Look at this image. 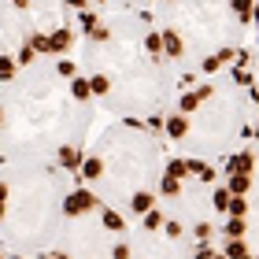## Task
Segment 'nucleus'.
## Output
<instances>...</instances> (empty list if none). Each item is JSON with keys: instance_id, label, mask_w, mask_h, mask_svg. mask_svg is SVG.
I'll return each mask as SVG.
<instances>
[{"instance_id": "nucleus-1", "label": "nucleus", "mask_w": 259, "mask_h": 259, "mask_svg": "<svg viewBox=\"0 0 259 259\" xmlns=\"http://www.w3.org/2000/svg\"><path fill=\"white\" fill-rule=\"evenodd\" d=\"M100 207V200L93 196L89 189H74V193H67L63 200V215L67 219H81V215H89V211H97Z\"/></svg>"}, {"instance_id": "nucleus-2", "label": "nucleus", "mask_w": 259, "mask_h": 259, "mask_svg": "<svg viewBox=\"0 0 259 259\" xmlns=\"http://www.w3.org/2000/svg\"><path fill=\"white\" fill-rule=\"evenodd\" d=\"M70 45H74V30H70V26H60V30L49 33V56H63V52H70Z\"/></svg>"}, {"instance_id": "nucleus-3", "label": "nucleus", "mask_w": 259, "mask_h": 259, "mask_svg": "<svg viewBox=\"0 0 259 259\" xmlns=\"http://www.w3.org/2000/svg\"><path fill=\"white\" fill-rule=\"evenodd\" d=\"M163 130H167V137L170 141H185V137H189V115H170V119L167 122H163Z\"/></svg>"}, {"instance_id": "nucleus-4", "label": "nucleus", "mask_w": 259, "mask_h": 259, "mask_svg": "<svg viewBox=\"0 0 259 259\" xmlns=\"http://www.w3.org/2000/svg\"><path fill=\"white\" fill-rule=\"evenodd\" d=\"M237 60V49H219V52H211L207 60H204V74H215V70H222L226 63Z\"/></svg>"}, {"instance_id": "nucleus-5", "label": "nucleus", "mask_w": 259, "mask_h": 259, "mask_svg": "<svg viewBox=\"0 0 259 259\" xmlns=\"http://www.w3.org/2000/svg\"><path fill=\"white\" fill-rule=\"evenodd\" d=\"M255 170V156L252 152H237V156L226 159V174H252Z\"/></svg>"}, {"instance_id": "nucleus-6", "label": "nucleus", "mask_w": 259, "mask_h": 259, "mask_svg": "<svg viewBox=\"0 0 259 259\" xmlns=\"http://www.w3.org/2000/svg\"><path fill=\"white\" fill-rule=\"evenodd\" d=\"M182 52H185L182 33H178V30H163V56H167V60H178Z\"/></svg>"}, {"instance_id": "nucleus-7", "label": "nucleus", "mask_w": 259, "mask_h": 259, "mask_svg": "<svg viewBox=\"0 0 259 259\" xmlns=\"http://www.w3.org/2000/svg\"><path fill=\"white\" fill-rule=\"evenodd\" d=\"M81 26L93 41H108V26H100V19L93 15V11H81Z\"/></svg>"}, {"instance_id": "nucleus-8", "label": "nucleus", "mask_w": 259, "mask_h": 259, "mask_svg": "<svg viewBox=\"0 0 259 259\" xmlns=\"http://www.w3.org/2000/svg\"><path fill=\"white\" fill-rule=\"evenodd\" d=\"M60 167L63 170H81V148L78 145H63L60 148Z\"/></svg>"}, {"instance_id": "nucleus-9", "label": "nucleus", "mask_w": 259, "mask_h": 259, "mask_svg": "<svg viewBox=\"0 0 259 259\" xmlns=\"http://www.w3.org/2000/svg\"><path fill=\"white\" fill-rule=\"evenodd\" d=\"M152 207H156V196H152L148 189H141V193L130 196V211H134V215H148Z\"/></svg>"}, {"instance_id": "nucleus-10", "label": "nucleus", "mask_w": 259, "mask_h": 259, "mask_svg": "<svg viewBox=\"0 0 259 259\" xmlns=\"http://www.w3.org/2000/svg\"><path fill=\"white\" fill-rule=\"evenodd\" d=\"M81 178H85V182H100L104 178V159L100 156H89V159H81Z\"/></svg>"}, {"instance_id": "nucleus-11", "label": "nucleus", "mask_w": 259, "mask_h": 259, "mask_svg": "<svg viewBox=\"0 0 259 259\" xmlns=\"http://www.w3.org/2000/svg\"><path fill=\"white\" fill-rule=\"evenodd\" d=\"M100 222H104V230H111V233H126V219L111 207H100Z\"/></svg>"}, {"instance_id": "nucleus-12", "label": "nucleus", "mask_w": 259, "mask_h": 259, "mask_svg": "<svg viewBox=\"0 0 259 259\" xmlns=\"http://www.w3.org/2000/svg\"><path fill=\"white\" fill-rule=\"evenodd\" d=\"M226 189H230V196H248V189H252V174H230Z\"/></svg>"}, {"instance_id": "nucleus-13", "label": "nucleus", "mask_w": 259, "mask_h": 259, "mask_svg": "<svg viewBox=\"0 0 259 259\" xmlns=\"http://www.w3.org/2000/svg\"><path fill=\"white\" fill-rule=\"evenodd\" d=\"M15 74H19V63H15V56L11 52H0V81H15Z\"/></svg>"}, {"instance_id": "nucleus-14", "label": "nucleus", "mask_w": 259, "mask_h": 259, "mask_svg": "<svg viewBox=\"0 0 259 259\" xmlns=\"http://www.w3.org/2000/svg\"><path fill=\"white\" fill-rule=\"evenodd\" d=\"M222 233H226V241H244V233H248V219H230Z\"/></svg>"}, {"instance_id": "nucleus-15", "label": "nucleus", "mask_w": 259, "mask_h": 259, "mask_svg": "<svg viewBox=\"0 0 259 259\" xmlns=\"http://www.w3.org/2000/svg\"><path fill=\"white\" fill-rule=\"evenodd\" d=\"M230 8H233V15L248 26V22H252V11H255V0H230Z\"/></svg>"}, {"instance_id": "nucleus-16", "label": "nucleus", "mask_w": 259, "mask_h": 259, "mask_svg": "<svg viewBox=\"0 0 259 259\" xmlns=\"http://www.w3.org/2000/svg\"><path fill=\"white\" fill-rule=\"evenodd\" d=\"M189 163V174H196L200 182H215V167H207L204 159H185Z\"/></svg>"}, {"instance_id": "nucleus-17", "label": "nucleus", "mask_w": 259, "mask_h": 259, "mask_svg": "<svg viewBox=\"0 0 259 259\" xmlns=\"http://www.w3.org/2000/svg\"><path fill=\"white\" fill-rule=\"evenodd\" d=\"M70 97H74V100H89L93 97V89H89V78H70Z\"/></svg>"}, {"instance_id": "nucleus-18", "label": "nucleus", "mask_w": 259, "mask_h": 259, "mask_svg": "<svg viewBox=\"0 0 259 259\" xmlns=\"http://www.w3.org/2000/svg\"><path fill=\"white\" fill-rule=\"evenodd\" d=\"M226 259H255V255H248V244L244 241H226V252H222Z\"/></svg>"}, {"instance_id": "nucleus-19", "label": "nucleus", "mask_w": 259, "mask_h": 259, "mask_svg": "<svg viewBox=\"0 0 259 259\" xmlns=\"http://www.w3.org/2000/svg\"><path fill=\"white\" fill-rule=\"evenodd\" d=\"M226 215H230V219H248V200H244V196H230Z\"/></svg>"}, {"instance_id": "nucleus-20", "label": "nucleus", "mask_w": 259, "mask_h": 259, "mask_svg": "<svg viewBox=\"0 0 259 259\" xmlns=\"http://www.w3.org/2000/svg\"><path fill=\"white\" fill-rule=\"evenodd\" d=\"M211 207H215L219 215H226V207H230V189H226V185H215V196H211Z\"/></svg>"}, {"instance_id": "nucleus-21", "label": "nucleus", "mask_w": 259, "mask_h": 259, "mask_svg": "<svg viewBox=\"0 0 259 259\" xmlns=\"http://www.w3.org/2000/svg\"><path fill=\"white\" fill-rule=\"evenodd\" d=\"M163 222H167V219H163V211H159V207H152L148 215H141V226H145L148 233H156V230L163 226Z\"/></svg>"}, {"instance_id": "nucleus-22", "label": "nucleus", "mask_w": 259, "mask_h": 259, "mask_svg": "<svg viewBox=\"0 0 259 259\" xmlns=\"http://www.w3.org/2000/svg\"><path fill=\"white\" fill-rule=\"evenodd\" d=\"M145 52L152 56V60H159V56H163V33H156V30L148 33V37H145Z\"/></svg>"}, {"instance_id": "nucleus-23", "label": "nucleus", "mask_w": 259, "mask_h": 259, "mask_svg": "<svg viewBox=\"0 0 259 259\" xmlns=\"http://www.w3.org/2000/svg\"><path fill=\"white\" fill-rule=\"evenodd\" d=\"M89 89H93V97H104V93L111 89V78L108 74H93L89 78Z\"/></svg>"}, {"instance_id": "nucleus-24", "label": "nucleus", "mask_w": 259, "mask_h": 259, "mask_svg": "<svg viewBox=\"0 0 259 259\" xmlns=\"http://www.w3.org/2000/svg\"><path fill=\"white\" fill-rule=\"evenodd\" d=\"M159 193H163V196H178V193H182V182L170 178V174H163V178H159Z\"/></svg>"}, {"instance_id": "nucleus-25", "label": "nucleus", "mask_w": 259, "mask_h": 259, "mask_svg": "<svg viewBox=\"0 0 259 259\" xmlns=\"http://www.w3.org/2000/svg\"><path fill=\"white\" fill-rule=\"evenodd\" d=\"M200 104H204V100H200V93H185L182 104H178V111H182V115H193V111L200 108Z\"/></svg>"}, {"instance_id": "nucleus-26", "label": "nucleus", "mask_w": 259, "mask_h": 259, "mask_svg": "<svg viewBox=\"0 0 259 259\" xmlns=\"http://www.w3.org/2000/svg\"><path fill=\"white\" fill-rule=\"evenodd\" d=\"M167 174H170V178H189V163H185V159H170L167 163Z\"/></svg>"}, {"instance_id": "nucleus-27", "label": "nucleus", "mask_w": 259, "mask_h": 259, "mask_svg": "<svg viewBox=\"0 0 259 259\" xmlns=\"http://www.w3.org/2000/svg\"><path fill=\"white\" fill-rule=\"evenodd\" d=\"M211 233H215V226H211V222H196V226H193V237H196L200 244H207Z\"/></svg>"}, {"instance_id": "nucleus-28", "label": "nucleus", "mask_w": 259, "mask_h": 259, "mask_svg": "<svg viewBox=\"0 0 259 259\" xmlns=\"http://www.w3.org/2000/svg\"><path fill=\"white\" fill-rule=\"evenodd\" d=\"M33 60H37L33 45H22V49H19V56H15V63H19V67H26V63H33Z\"/></svg>"}, {"instance_id": "nucleus-29", "label": "nucleus", "mask_w": 259, "mask_h": 259, "mask_svg": "<svg viewBox=\"0 0 259 259\" xmlns=\"http://www.w3.org/2000/svg\"><path fill=\"white\" fill-rule=\"evenodd\" d=\"M163 233H167L170 241H178V237H182L185 230H182V222H174V219H167V222H163Z\"/></svg>"}, {"instance_id": "nucleus-30", "label": "nucleus", "mask_w": 259, "mask_h": 259, "mask_svg": "<svg viewBox=\"0 0 259 259\" xmlns=\"http://www.w3.org/2000/svg\"><path fill=\"white\" fill-rule=\"evenodd\" d=\"M60 78H78V67H74V60H60Z\"/></svg>"}, {"instance_id": "nucleus-31", "label": "nucleus", "mask_w": 259, "mask_h": 259, "mask_svg": "<svg viewBox=\"0 0 259 259\" xmlns=\"http://www.w3.org/2000/svg\"><path fill=\"white\" fill-rule=\"evenodd\" d=\"M111 259H134V252H130V244H115V248H111Z\"/></svg>"}, {"instance_id": "nucleus-32", "label": "nucleus", "mask_w": 259, "mask_h": 259, "mask_svg": "<svg viewBox=\"0 0 259 259\" xmlns=\"http://www.w3.org/2000/svg\"><path fill=\"white\" fill-rule=\"evenodd\" d=\"M8 196H11V189H8V185H4V182H0V219H4V215H8Z\"/></svg>"}, {"instance_id": "nucleus-33", "label": "nucleus", "mask_w": 259, "mask_h": 259, "mask_svg": "<svg viewBox=\"0 0 259 259\" xmlns=\"http://www.w3.org/2000/svg\"><path fill=\"white\" fill-rule=\"evenodd\" d=\"M196 93H200V100H211V97H215V85H200Z\"/></svg>"}, {"instance_id": "nucleus-34", "label": "nucleus", "mask_w": 259, "mask_h": 259, "mask_svg": "<svg viewBox=\"0 0 259 259\" xmlns=\"http://www.w3.org/2000/svg\"><path fill=\"white\" fill-rule=\"evenodd\" d=\"M233 78H237V85H248V89H252V74H244V70H237Z\"/></svg>"}, {"instance_id": "nucleus-35", "label": "nucleus", "mask_w": 259, "mask_h": 259, "mask_svg": "<svg viewBox=\"0 0 259 259\" xmlns=\"http://www.w3.org/2000/svg\"><path fill=\"white\" fill-rule=\"evenodd\" d=\"M215 255H219V252H215V248H207V244H204V248L196 252V259H215Z\"/></svg>"}, {"instance_id": "nucleus-36", "label": "nucleus", "mask_w": 259, "mask_h": 259, "mask_svg": "<svg viewBox=\"0 0 259 259\" xmlns=\"http://www.w3.org/2000/svg\"><path fill=\"white\" fill-rule=\"evenodd\" d=\"M67 4H70V8H81V11H85V4H89V0H67Z\"/></svg>"}, {"instance_id": "nucleus-37", "label": "nucleus", "mask_w": 259, "mask_h": 259, "mask_svg": "<svg viewBox=\"0 0 259 259\" xmlns=\"http://www.w3.org/2000/svg\"><path fill=\"white\" fill-rule=\"evenodd\" d=\"M252 26H255V30H259V8H255V11H252Z\"/></svg>"}, {"instance_id": "nucleus-38", "label": "nucleus", "mask_w": 259, "mask_h": 259, "mask_svg": "<svg viewBox=\"0 0 259 259\" xmlns=\"http://www.w3.org/2000/svg\"><path fill=\"white\" fill-rule=\"evenodd\" d=\"M49 259H70V255H67V252H52Z\"/></svg>"}, {"instance_id": "nucleus-39", "label": "nucleus", "mask_w": 259, "mask_h": 259, "mask_svg": "<svg viewBox=\"0 0 259 259\" xmlns=\"http://www.w3.org/2000/svg\"><path fill=\"white\" fill-rule=\"evenodd\" d=\"M15 8H30V0H15Z\"/></svg>"}, {"instance_id": "nucleus-40", "label": "nucleus", "mask_w": 259, "mask_h": 259, "mask_svg": "<svg viewBox=\"0 0 259 259\" xmlns=\"http://www.w3.org/2000/svg\"><path fill=\"white\" fill-rule=\"evenodd\" d=\"M0 126H4V108H0Z\"/></svg>"}, {"instance_id": "nucleus-41", "label": "nucleus", "mask_w": 259, "mask_h": 259, "mask_svg": "<svg viewBox=\"0 0 259 259\" xmlns=\"http://www.w3.org/2000/svg\"><path fill=\"white\" fill-rule=\"evenodd\" d=\"M215 259H226V255H222V252H219V255H215Z\"/></svg>"}, {"instance_id": "nucleus-42", "label": "nucleus", "mask_w": 259, "mask_h": 259, "mask_svg": "<svg viewBox=\"0 0 259 259\" xmlns=\"http://www.w3.org/2000/svg\"><path fill=\"white\" fill-rule=\"evenodd\" d=\"M0 259H8V255H4V252H0Z\"/></svg>"}]
</instances>
